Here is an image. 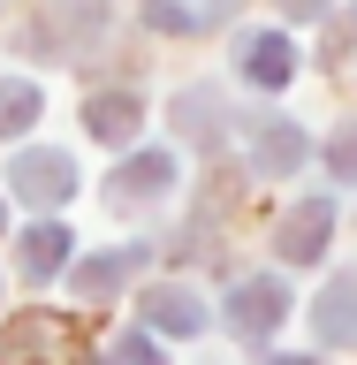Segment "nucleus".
I'll list each match as a JSON object with an SVG mask.
<instances>
[{
    "mask_svg": "<svg viewBox=\"0 0 357 365\" xmlns=\"http://www.w3.org/2000/svg\"><path fill=\"white\" fill-rule=\"evenodd\" d=\"M107 23V0H46L23 23V61H76Z\"/></svg>",
    "mask_w": 357,
    "mask_h": 365,
    "instance_id": "obj_1",
    "label": "nucleus"
},
{
    "mask_svg": "<svg viewBox=\"0 0 357 365\" xmlns=\"http://www.w3.org/2000/svg\"><path fill=\"white\" fill-rule=\"evenodd\" d=\"M8 182H16V198L31 205V213H53V205L76 198V160H68L61 145H31V153L8 160Z\"/></svg>",
    "mask_w": 357,
    "mask_h": 365,
    "instance_id": "obj_2",
    "label": "nucleus"
},
{
    "mask_svg": "<svg viewBox=\"0 0 357 365\" xmlns=\"http://www.w3.org/2000/svg\"><path fill=\"white\" fill-rule=\"evenodd\" d=\"M281 312H289V282H281V274H244V282L228 289V304H221L228 335H244V342H267L274 327H281Z\"/></svg>",
    "mask_w": 357,
    "mask_h": 365,
    "instance_id": "obj_3",
    "label": "nucleus"
},
{
    "mask_svg": "<svg viewBox=\"0 0 357 365\" xmlns=\"http://www.w3.org/2000/svg\"><path fill=\"white\" fill-rule=\"evenodd\" d=\"M327 236H335V198H304L281 213V228H274V251L289 259V267H312L319 251H327Z\"/></svg>",
    "mask_w": 357,
    "mask_h": 365,
    "instance_id": "obj_4",
    "label": "nucleus"
},
{
    "mask_svg": "<svg viewBox=\"0 0 357 365\" xmlns=\"http://www.w3.org/2000/svg\"><path fill=\"white\" fill-rule=\"evenodd\" d=\"M152 267V244H122V251H99V259H76L68 267V289L84 297V304H107L130 274H145Z\"/></svg>",
    "mask_w": 357,
    "mask_h": 365,
    "instance_id": "obj_5",
    "label": "nucleus"
},
{
    "mask_svg": "<svg viewBox=\"0 0 357 365\" xmlns=\"http://www.w3.org/2000/svg\"><path fill=\"white\" fill-rule=\"evenodd\" d=\"M236 68H244V84L281 91L296 76V46L281 38V31H244V38H236Z\"/></svg>",
    "mask_w": 357,
    "mask_h": 365,
    "instance_id": "obj_6",
    "label": "nucleus"
},
{
    "mask_svg": "<svg viewBox=\"0 0 357 365\" xmlns=\"http://www.w3.org/2000/svg\"><path fill=\"white\" fill-rule=\"evenodd\" d=\"M175 190V153H130L122 168H114V190L107 205H152Z\"/></svg>",
    "mask_w": 357,
    "mask_h": 365,
    "instance_id": "obj_7",
    "label": "nucleus"
},
{
    "mask_svg": "<svg viewBox=\"0 0 357 365\" xmlns=\"http://www.w3.org/2000/svg\"><path fill=\"white\" fill-rule=\"evenodd\" d=\"M137 122H145V99H137V91H122V84L84 99V130H91V145H130Z\"/></svg>",
    "mask_w": 357,
    "mask_h": 365,
    "instance_id": "obj_8",
    "label": "nucleus"
},
{
    "mask_svg": "<svg viewBox=\"0 0 357 365\" xmlns=\"http://www.w3.org/2000/svg\"><path fill=\"white\" fill-rule=\"evenodd\" d=\"M228 122H236V114H228V99H221V91H205V84H190V91L175 99V130L190 137L198 153L228 145Z\"/></svg>",
    "mask_w": 357,
    "mask_h": 365,
    "instance_id": "obj_9",
    "label": "nucleus"
},
{
    "mask_svg": "<svg viewBox=\"0 0 357 365\" xmlns=\"http://www.w3.org/2000/svg\"><path fill=\"white\" fill-rule=\"evenodd\" d=\"M304 160H312V137L296 130V122H259V137H251V168H259V175H296V168H304Z\"/></svg>",
    "mask_w": 357,
    "mask_h": 365,
    "instance_id": "obj_10",
    "label": "nucleus"
},
{
    "mask_svg": "<svg viewBox=\"0 0 357 365\" xmlns=\"http://www.w3.org/2000/svg\"><path fill=\"white\" fill-rule=\"evenodd\" d=\"M312 327H319V342H335V350H350V342H357V267H342L335 282L319 289Z\"/></svg>",
    "mask_w": 357,
    "mask_h": 365,
    "instance_id": "obj_11",
    "label": "nucleus"
},
{
    "mask_svg": "<svg viewBox=\"0 0 357 365\" xmlns=\"http://www.w3.org/2000/svg\"><path fill=\"white\" fill-rule=\"evenodd\" d=\"M205 297L182 289V282H160L152 297H145V327H160V335H205Z\"/></svg>",
    "mask_w": 357,
    "mask_h": 365,
    "instance_id": "obj_12",
    "label": "nucleus"
},
{
    "mask_svg": "<svg viewBox=\"0 0 357 365\" xmlns=\"http://www.w3.org/2000/svg\"><path fill=\"white\" fill-rule=\"evenodd\" d=\"M68 244H76V236H68L61 221H38L31 236H23V251H16V274L31 282V289H46V282L68 267Z\"/></svg>",
    "mask_w": 357,
    "mask_h": 365,
    "instance_id": "obj_13",
    "label": "nucleus"
},
{
    "mask_svg": "<svg viewBox=\"0 0 357 365\" xmlns=\"http://www.w3.org/2000/svg\"><path fill=\"white\" fill-rule=\"evenodd\" d=\"M38 107H46V91L31 84V76H0V137L31 130V122H38Z\"/></svg>",
    "mask_w": 357,
    "mask_h": 365,
    "instance_id": "obj_14",
    "label": "nucleus"
},
{
    "mask_svg": "<svg viewBox=\"0 0 357 365\" xmlns=\"http://www.w3.org/2000/svg\"><path fill=\"white\" fill-rule=\"evenodd\" d=\"M327 175H335V182H357V122H342V130L327 137Z\"/></svg>",
    "mask_w": 357,
    "mask_h": 365,
    "instance_id": "obj_15",
    "label": "nucleus"
},
{
    "mask_svg": "<svg viewBox=\"0 0 357 365\" xmlns=\"http://www.w3.org/2000/svg\"><path fill=\"white\" fill-rule=\"evenodd\" d=\"M145 23H152V31H167V38H182V31H198V8H175V0H145Z\"/></svg>",
    "mask_w": 357,
    "mask_h": 365,
    "instance_id": "obj_16",
    "label": "nucleus"
},
{
    "mask_svg": "<svg viewBox=\"0 0 357 365\" xmlns=\"http://www.w3.org/2000/svg\"><path fill=\"white\" fill-rule=\"evenodd\" d=\"M107 365H167V358H160L152 327H137V335H122V342H114V350H107Z\"/></svg>",
    "mask_w": 357,
    "mask_h": 365,
    "instance_id": "obj_17",
    "label": "nucleus"
},
{
    "mask_svg": "<svg viewBox=\"0 0 357 365\" xmlns=\"http://www.w3.org/2000/svg\"><path fill=\"white\" fill-rule=\"evenodd\" d=\"M319 8H327V0H281V16H289V23H312Z\"/></svg>",
    "mask_w": 357,
    "mask_h": 365,
    "instance_id": "obj_18",
    "label": "nucleus"
},
{
    "mask_svg": "<svg viewBox=\"0 0 357 365\" xmlns=\"http://www.w3.org/2000/svg\"><path fill=\"white\" fill-rule=\"evenodd\" d=\"M198 16H205V23H221V16H236V0H205Z\"/></svg>",
    "mask_w": 357,
    "mask_h": 365,
    "instance_id": "obj_19",
    "label": "nucleus"
},
{
    "mask_svg": "<svg viewBox=\"0 0 357 365\" xmlns=\"http://www.w3.org/2000/svg\"><path fill=\"white\" fill-rule=\"evenodd\" d=\"M274 365H319V358H274Z\"/></svg>",
    "mask_w": 357,
    "mask_h": 365,
    "instance_id": "obj_20",
    "label": "nucleus"
},
{
    "mask_svg": "<svg viewBox=\"0 0 357 365\" xmlns=\"http://www.w3.org/2000/svg\"><path fill=\"white\" fill-rule=\"evenodd\" d=\"M0 228H8V205H0Z\"/></svg>",
    "mask_w": 357,
    "mask_h": 365,
    "instance_id": "obj_21",
    "label": "nucleus"
}]
</instances>
